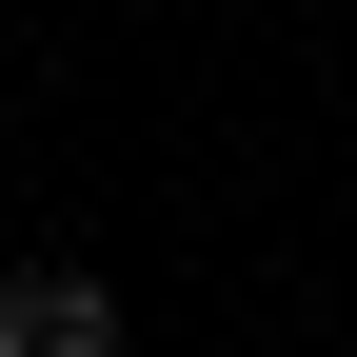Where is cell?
<instances>
[{
  "label": "cell",
  "instance_id": "cell-1",
  "mask_svg": "<svg viewBox=\"0 0 357 357\" xmlns=\"http://www.w3.org/2000/svg\"><path fill=\"white\" fill-rule=\"evenodd\" d=\"M0 357H119V298L79 278V258H20V278H0Z\"/></svg>",
  "mask_w": 357,
  "mask_h": 357
}]
</instances>
